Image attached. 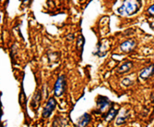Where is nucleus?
Here are the masks:
<instances>
[{"label": "nucleus", "instance_id": "f3484780", "mask_svg": "<svg viewBox=\"0 0 154 127\" xmlns=\"http://www.w3.org/2000/svg\"><path fill=\"white\" fill-rule=\"evenodd\" d=\"M2 116H3V110H2V107L0 106V122H1V120H2Z\"/></svg>", "mask_w": 154, "mask_h": 127}, {"label": "nucleus", "instance_id": "f8f14e48", "mask_svg": "<svg viewBox=\"0 0 154 127\" xmlns=\"http://www.w3.org/2000/svg\"><path fill=\"white\" fill-rule=\"evenodd\" d=\"M84 44H85V40H84V37L82 35H79V39H78V42H77V47H78V49H81V52H82Z\"/></svg>", "mask_w": 154, "mask_h": 127}, {"label": "nucleus", "instance_id": "ddd939ff", "mask_svg": "<svg viewBox=\"0 0 154 127\" xmlns=\"http://www.w3.org/2000/svg\"><path fill=\"white\" fill-rule=\"evenodd\" d=\"M53 127H62V121L61 118L57 116L54 118V122H53Z\"/></svg>", "mask_w": 154, "mask_h": 127}, {"label": "nucleus", "instance_id": "20e7f679", "mask_svg": "<svg viewBox=\"0 0 154 127\" xmlns=\"http://www.w3.org/2000/svg\"><path fill=\"white\" fill-rule=\"evenodd\" d=\"M136 44H136V41L130 39V40H128V41L122 42L121 45H120V49L124 53H129V52H131L132 50L135 49Z\"/></svg>", "mask_w": 154, "mask_h": 127}, {"label": "nucleus", "instance_id": "4468645a", "mask_svg": "<svg viewBox=\"0 0 154 127\" xmlns=\"http://www.w3.org/2000/svg\"><path fill=\"white\" fill-rule=\"evenodd\" d=\"M128 116V114H127L125 116H119V117L116 119V125H121V124H123V123L125 122V120H127Z\"/></svg>", "mask_w": 154, "mask_h": 127}, {"label": "nucleus", "instance_id": "9d476101", "mask_svg": "<svg viewBox=\"0 0 154 127\" xmlns=\"http://www.w3.org/2000/svg\"><path fill=\"white\" fill-rule=\"evenodd\" d=\"M117 112H118V110H116V109L114 108V107H112V108L109 110V111L106 113V115H105V120H106L107 122H109V121H111V120H113V119L116 116Z\"/></svg>", "mask_w": 154, "mask_h": 127}, {"label": "nucleus", "instance_id": "39448f33", "mask_svg": "<svg viewBox=\"0 0 154 127\" xmlns=\"http://www.w3.org/2000/svg\"><path fill=\"white\" fill-rule=\"evenodd\" d=\"M154 74V65H149L147 67H144L140 72H139V77L142 79H148Z\"/></svg>", "mask_w": 154, "mask_h": 127}, {"label": "nucleus", "instance_id": "f257e3e1", "mask_svg": "<svg viewBox=\"0 0 154 127\" xmlns=\"http://www.w3.org/2000/svg\"><path fill=\"white\" fill-rule=\"evenodd\" d=\"M141 7V1H125L117 9V12L122 16H131L136 14Z\"/></svg>", "mask_w": 154, "mask_h": 127}, {"label": "nucleus", "instance_id": "423d86ee", "mask_svg": "<svg viewBox=\"0 0 154 127\" xmlns=\"http://www.w3.org/2000/svg\"><path fill=\"white\" fill-rule=\"evenodd\" d=\"M110 105V101L106 97L99 96L97 98V107L100 111H103Z\"/></svg>", "mask_w": 154, "mask_h": 127}, {"label": "nucleus", "instance_id": "1a4fd4ad", "mask_svg": "<svg viewBox=\"0 0 154 127\" xmlns=\"http://www.w3.org/2000/svg\"><path fill=\"white\" fill-rule=\"evenodd\" d=\"M132 67H133V63L130 62V61H128V62H125V64H123V65L117 69V72H118L119 74L128 73V72L130 71Z\"/></svg>", "mask_w": 154, "mask_h": 127}, {"label": "nucleus", "instance_id": "a211bd4d", "mask_svg": "<svg viewBox=\"0 0 154 127\" xmlns=\"http://www.w3.org/2000/svg\"><path fill=\"white\" fill-rule=\"evenodd\" d=\"M151 100H152V101H154V92H153V93L151 94Z\"/></svg>", "mask_w": 154, "mask_h": 127}, {"label": "nucleus", "instance_id": "6e6552de", "mask_svg": "<svg viewBox=\"0 0 154 127\" xmlns=\"http://www.w3.org/2000/svg\"><path fill=\"white\" fill-rule=\"evenodd\" d=\"M42 101V93L39 89L36 90L32 100V102H31V106L33 108V109H37L39 107V104Z\"/></svg>", "mask_w": 154, "mask_h": 127}, {"label": "nucleus", "instance_id": "7ed1b4c3", "mask_svg": "<svg viewBox=\"0 0 154 127\" xmlns=\"http://www.w3.org/2000/svg\"><path fill=\"white\" fill-rule=\"evenodd\" d=\"M57 107V101L54 97H51L48 101L46 102V105L45 106L44 110H43V113H42V116L44 118H48L51 113L54 111V110Z\"/></svg>", "mask_w": 154, "mask_h": 127}, {"label": "nucleus", "instance_id": "f03ea898", "mask_svg": "<svg viewBox=\"0 0 154 127\" xmlns=\"http://www.w3.org/2000/svg\"><path fill=\"white\" fill-rule=\"evenodd\" d=\"M66 88V80L65 76H60L57 79V82L54 84V95L57 97H60L64 94L65 90Z\"/></svg>", "mask_w": 154, "mask_h": 127}, {"label": "nucleus", "instance_id": "dca6fc26", "mask_svg": "<svg viewBox=\"0 0 154 127\" xmlns=\"http://www.w3.org/2000/svg\"><path fill=\"white\" fill-rule=\"evenodd\" d=\"M123 84H124V85L125 84V86H129V85L133 84V82H132V81H130L128 78H125V79L123 81Z\"/></svg>", "mask_w": 154, "mask_h": 127}, {"label": "nucleus", "instance_id": "9b49d317", "mask_svg": "<svg viewBox=\"0 0 154 127\" xmlns=\"http://www.w3.org/2000/svg\"><path fill=\"white\" fill-rule=\"evenodd\" d=\"M26 101H27V98H26V95H25V93L23 91V87H22V89H21V91H20V93L19 95V102H20V105L22 106L24 103H26Z\"/></svg>", "mask_w": 154, "mask_h": 127}, {"label": "nucleus", "instance_id": "2eb2a0df", "mask_svg": "<svg viewBox=\"0 0 154 127\" xmlns=\"http://www.w3.org/2000/svg\"><path fill=\"white\" fill-rule=\"evenodd\" d=\"M147 13H148V15L150 16V17H153V16H154V4L151 5V6L148 8Z\"/></svg>", "mask_w": 154, "mask_h": 127}, {"label": "nucleus", "instance_id": "0eeeda50", "mask_svg": "<svg viewBox=\"0 0 154 127\" xmlns=\"http://www.w3.org/2000/svg\"><path fill=\"white\" fill-rule=\"evenodd\" d=\"M91 116L89 113H84L78 120L77 127H87V125L91 122Z\"/></svg>", "mask_w": 154, "mask_h": 127}]
</instances>
